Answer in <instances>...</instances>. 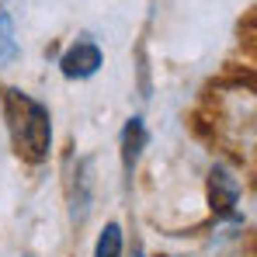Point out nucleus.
<instances>
[{"label":"nucleus","mask_w":257,"mask_h":257,"mask_svg":"<svg viewBox=\"0 0 257 257\" xmlns=\"http://www.w3.org/2000/svg\"><path fill=\"white\" fill-rule=\"evenodd\" d=\"M4 118L11 128V139L18 146V153L32 164H39L49 157V143H52V122H49V108L42 101L28 97L18 87L4 90Z\"/></svg>","instance_id":"f257e3e1"},{"label":"nucleus","mask_w":257,"mask_h":257,"mask_svg":"<svg viewBox=\"0 0 257 257\" xmlns=\"http://www.w3.org/2000/svg\"><path fill=\"white\" fill-rule=\"evenodd\" d=\"M209 198H212V212L219 219H240L236 205H240V181L226 171L222 164H215L209 174Z\"/></svg>","instance_id":"f03ea898"},{"label":"nucleus","mask_w":257,"mask_h":257,"mask_svg":"<svg viewBox=\"0 0 257 257\" xmlns=\"http://www.w3.org/2000/svg\"><path fill=\"white\" fill-rule=\"evenodd\" d=\"M59 66H63V77H70V80H87V77H94L97 66H101V49H97V42H90V39H80V42H73L63 52Z\"/></svg>","instance_id":"7ed1b4c3"},{"label":"nucleus","mask_w":257,"mask_h":257,"mask_svg":"<svg viewBox=\"0 0 257 257\" xmlns=\"http://www.w3.org/2000/svg\"><path fill=\"white\" fill-rule=\"evenodd\" d=\"M146 125H143V118L136 115V118H128L125 128H122V167L125 174L132 177L136 171V164H139V157H143V146H146Z\"/></svg>","instance_id":"20e7f679"},{"label":"nucleus","mask_w":257,"mask_h":257,"mask_svg":"<svg viewBox=\"0 0 257 257\" xmlns=\"http://www.w3.org/2000/svg\"><path fill=\"white\" fill-rule=\"evenodd\" d=\"M94 257H122V226L118 222H108L104 226V233L97 236Z\"/></svg>","instance_id":"39448f33"},{"label":"nucleus","mask_w":257,"mask_h":257,"mask_svg":"<svg viewBox=\"0 0 257 257\" xmlns=\"http://www.w3.org/2000/svg\"><path fill=\"white\" fill-rule=\"evenodd\" d=\"M18 59V39H14V21L0 11V66H11Z\"/></svg>","instance_id":"423d86ee"},{"label":"nucleus","mask_w":257,"mask_h":257,"mask_svg":"<svg viewBox=\"0 0 257 257\" xmlns=\"http://www.w3.org/2000/svg\"><path fill=\"white\" fill-rule=\"evenodd\" d=\"M87 171L90 164H80V181H77V195H73V219L84 222L87 209H90V184H87Z\"/></svg>","instance_id":"0eeeda50"},{"label":"nucleus","mask_w":257,"mask_h":257,"mask_svg":"<svg viewBox=\"0 0 257 257\" xmlns=\"http://www.w3.org/2000/svg\"><path fill=\"white\" fill-rule=\"evenodd\" d=\"M136 257H143V254H136Z\"/></svg>","instance_id":"6e6552de"}]
</instances>
